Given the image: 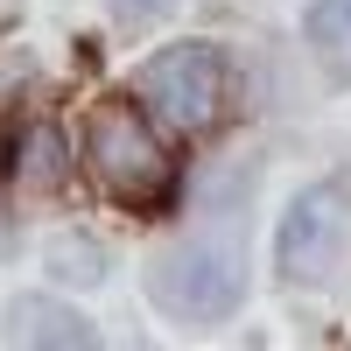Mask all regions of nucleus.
<instances>
[{"label": "nucleus", "instance_id": "f257e3e1", "mask_svg": "<svg viewBox=\"0 0 351 351\" xmlns=\"http://www.w3.org/2000/svg\"><path fill=\"white\" fill-rule=\"evenodd\" d=\"M84 155H92V176L120 197V204H162L176 190V162L155 141L148 112L134 99H106L92 106V127H84Z\"/></svg>", "mask_w": 351, "mask_h": 351}, {"label": "nucleus", "instance_id": "f03ea898", "mask_svg": "<svg viewBox=\"0 0 351 351\" xmlns=\"http://www.w3.org/2000/svg\"><path fill=\"white\" fill-rule=\"evenodd\" d=\"M134 92H141L148 112H162L176 134H204L218 120V106H225V56L211 43H176V49L141 64Z\"/></svg>", "mask_w": 351, "mask_h": 351}, {"label": "nucleus", "instance_id": "7ed1b4c3", "mask_svg": "<svg viewBox=\"0 0 351 351\" xmlns=\"http://www.w3.org/2000/svg\"><path fill=\"white\" fill-rule=\"evenodd\" d=\"M351 239V211H344V190L337 183H316L295 197V211L281 218V274L288 281H330V267L344 260Z\"/></svg>", "mask_w": 351, "mask_h": 351}, {"label": "nucleus", "instance_id": "20e7f679", "mask_svg": "<svg viewBox=\"0 0 351 351\" xmlns=\"http://www.w3.org/2000/svg\"><path fill=\"white\" fill-rule=\"evenodd\" d=\"M246 295V274L239 260L218 253V246H183L155 267V302L162 309H183V316H225L232 302Z\"/></svg>", "mask_w": 351, "mask_h": 351}, {"label": "nucleus", "instance_id": "39448f33", "mask_svg": "<svg viewBox=\"0 0 351 351\" xmlns=\"http://www.w3.org/2000/svg\"><path fill=\"white\" fill-rule=\"evenodd\" d=\"M71 176V155H64V141H56V127L49 120H36L21 134V155H14V190H28V197H49L56 183Z\"/></svg>", "mask_w": 351, "mask_h": 351}, {"label": "nucleus", "instance_id": "423d86ee", "mask_svg": "<svg viewBox=\"0 0 351 351\" xmlns=\"http://www.w3.org/2000/svg\"><path fill=\"white\" fill-rule=\"evenodd\" d=\"M14 337L21 344H92V324L64 302H43V295H21L14 302Z\"/></svg>", "mask_w": 351, "mask_h": 351}, {"label": "nucleus", "instance_id": "0eeeda50", "mask_svg": "<svg viewBox=\"0 0 351 351\" xmlns=\"http://www.w3.org/2000/svg\"><path fill=\"white\" fill-rule=\"evenodd\" d=\"M309 43L330 71H351V0H316L309 8Z\"/></svg>", "mask_w": 351, "mask_h": 351}, {"label": "nucleus", "instance_id": "6e6552de", "mask_svg": "<svg viewBox=\"0 0 351 351\" xmlns=\"http://www.w3.org/2000/svg\"><path fill=\"white\" fill-rule=\"evenodd\" d=\"M49 274H64V281H99L106 267H99V253L84 246V239H77V246L56 239V246H49Z\"/></svg>", "mask_w": 351, "mask_h": 351}]
</instances>
